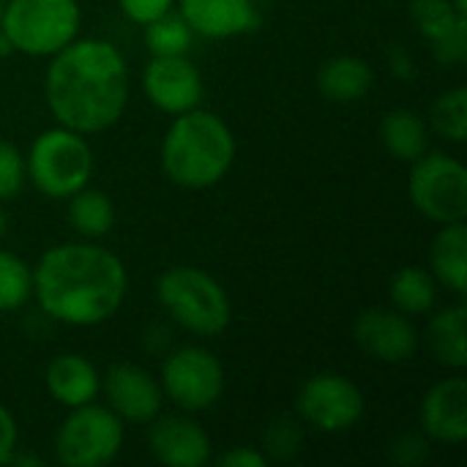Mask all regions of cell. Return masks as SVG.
Instances as JSON below:
<instances>
[{
  "instance_id": "6da1fadb",
  "label": "cell",
  "mask_w": 467,
  "mask_h": 467,
  "mask_svg": "<svg viewBox=\"0 0 467 467\" xmlns=\"http://www.w3.org/2000/svg\"><path fill=\"white\" fill-rule=\"evenodd\" d=\"M44 96L60 126L99 134L115 126L129 101V66L104 38H74L52 55Z\"/></svg>"
},
{
  "instance_id": "7a4b0ae2",
  "label": "cell",
  "mask_w": 467,
  "mask_h": 467,
  "mask_svg": "<svg viewBox=\"0 0 467 467\" xmlns=\"http://www.w3.org/2000/svg\"><path fill=\"white\" fill-rule=\"evenodd\" d=\"M129 274L118 254L96 244H60L33 268V296L41 312L63 326L90 328L118 315Z\"/></svg>"
},
{
  "instance_id": "3957f363",
  "label": "cell",
  "mask_w": 467,
  "mask_h": 467,
  "mask_svg": "<svg viewBox=\"0 0 467 467\" xmlns=\"http://www.w3.org/2000/svg\"><path fill=\"white\" fill-rule=\"evenodd\" d=\"M235 161V137L211 109L175 115L161 140V167L172 183L189 192L216 186Z\"/></svg>"
},
{
  "instance_id": "277c9868",
  "label": "cell",
  "mask_w": 467,
  "mask_h": 467,
  "mask_svg": "<svg viewBox=\"0 0 467 467\" xmlns=\"http://www.w3.org/2000/svg\"><path fill=\"white\" fill-rule=\"evenodd\" d=\"M156 298L178 326L197 337H219L233 320L224 287L194 265L167 268L156 279Z\"/></svg>"
},
{
  "instance_id": "5b68a950",
  "label": "cell",
  "mask_w": 467,
  "mask_h": 467,
  "mask_svg": "<svg viewBox=\"0 0 467 467\" xmlns=\"http://www.w3.org/2000/svg\"><path fill=\"white\" fill-rule=\"evenodd\" d=\"M25 167L41 194L52 200H68L90 183L96 161L85 134L57 123L33 140Z\"/></svg>"
},
{
  "instance_id": "8992f818",
  "label": "cell",
  "mask_w": 467,
  "mask_h": 467,
  "mask_svg": "<svg viewBox=\"0 0 467 467\" xmlns=\"http://www.w3.org/2000/svg\"><path fill=\"white\" fill-rule=\"evenodd\" d=\"M82 11L77 0H8L0 33L14 52L30 57H52L79 33Z\"/></svg>"
},
{
  "instance_id": "52a82bcc",
  "label": "cell",
  "mask_w": 467,
  "mask_h": 467,
  "mask_svg": "<svg viewBox=\"0 0 467 467\" xmlns=\"http://www.w3.org/2000/svg\"><path fill=\"white\" fill-rule=\"evenodd\" d=\"M123 421L101 405H79L63 419L55 435L57 460L66 467L109 465L123 449Z\"/></svg>"
},
{
  "instance_id": "ba28073f",
  "label": "cell",
  "mask_w": 467,
  "mask_h": 467,
  "mask_svg": "<svg viewBox=\"0 0 467 467\" xmlns=\"http://www.w3.org/2000/svg\"><path fill=\"white\" fill-rule=\"evenodd\" d=\"M410 200L419 213L438 224L465 222L467 216V170L449 153H427L413 161Z\"/></svg>"
},
{
  "instance_id": "9c48e42d",
  "label": "cell",
  "mask_w": 467,
  "mask_h": 467,
  "mask_svg": "<svg viewBox=\"0 0 467 467\" xmlns=\"http://www.w3.org/2000/svg\"><path fill=\"white\" fill-rule=\"evenodd\" d=\"M161 391L186 413L208 410L224 391V369L205 348H181L161 367Z\"/></svg>"
},
{
  "instance_id": "30bf717a",
  "label": "cell",
  "mask_w": 467,
  "mask_h": 467,
  "mask_svg": "<svg viewBox=\"0 0 467 467\" xmlns=\"http://www.w3.org/2000/svg\"><path fill=\"white\" fill-rule=\"evenodd\" d=\"M361 389L337 372L312 375L298 391V413L320 432H348L364 416Z\"/></svg>"
},
{
  "instance_id": "8fae6325",
  "label": "cell",
  "mask_w": 467,
  "mask_h": 467,
  "mask_svg": "<svg viewBox=\"0 0 467 467\" xmlns=\"http://www.w3.org/2000/svg\"><path fill=\"white\" fill-rule=\"evenodd\" d=\"M142 88L148 101L167 115L194 109L205 90L200 68L186 55H153L145 66Z\"/></svg>"
},
{
  "instance_id": "7c38bea8",
  "label": "cell",
  "mask_w": 467,
  "mask_h": 467,
  "mask_svg": "<svg viewBox=\"0 0 467 467\" xmlns=\"http://www.w3.org/2000/svg\"><path fill=\"white\" fill-rule=\"evenodd\" d=\"M353 337L369 358L383 364H405L419 350V331L400 309L372 306L361 312L353 326Z\"/></svg>"
},
{
  "instance_id": "4fadbf2b",
  "label": "cell",
  "mask_w": 467,
  "mask_h": 467,
  "mask_svg": "<svg viewBox=\"0 0 467 467\" xmlns=\"http://www.w3.org/2000/svg\"><path fill=\"white\" fill-rule=\"evenodd\" d=\"M109 410L129 424H150L161 413V386L134 364H112L101 380Z\"/></svg>"
},
{
  "instance_id": "5bb4252c",
  "label": "cell",
  "mask_w": 467,
  "mask_h": 467,
  "mask_svg": "<svg viewBox=\"0 0 467 467\" xmlns=\"http://www.w3.org/2000/svg\"><path fill=\"white\" fill-rule=\"evenodd\" d=\"M150 454L167 467H202L211 460V435L189 416H156L148 435Z\"/></svg>"
},
{
  "instance_id": "9a60e30c",
  "label": "cell",
  "mask_w": 467,
  "mask_h": 467,
  "mask_svg": "<svg viewBox=\"0 0 467 467\" xmlns=\"http://www.w3.org/2000/svg\"><path fill=\"white\" fill-rule=\"evenodd\" d=\"M421 427L424 432L449 446H460L467 438V380L454 375L435 383L421 400Z\"/></svg>"
},
{
  "instance_id": "2e32d148",
  "label": "cell",
  "mask_w": 467,
  "mask_h": 467,
  "mask_svg": "<svg viewBox=\"0 0 467 467\" xmlns=\"http://www.w3.org/2000/svg\"><path fill=\"white\" fill-rule=\"evenodd\" d=\"M181 16L205 38H235L252 33L260 25V14L252 0H178Z\"/></svg>"
},
{
  "instance_id": "e0dca14e",
  "label": "cell",
  "mask_w": 467,
  "mask_h": 467,
  "mask_svg": "<svg viewBox=\"0 0 467 467\" xmlns=\"http://www.w3.org/2000/svg\"><path fill=\"white\" fill-rule=\"evenodd\" d=\"M47 391L55 402L63 408H79L96 400L101 391V375L99 369L79 353H63L49 361L44 375Z\"/></svg>"
},
{
  "instance_id": "ac0fdd59",
  "label": "cell",
  "mask_w": 467,
  "mask_h": 467,
  "mask_svg": "<svg viewBox=\"0 0 467 467\" xmlns=\"http://www.w3.org/2000/svg\"><path fill=\"white\" fill-rule=\"evenodd\" d=\"M432 276L454 296L467 290V227L465 222H449L438 230L432 241Z\"/></svg>"
},
{
  "instance_id": "d6986e66",
  "label": "cell",
  "mask_w": 467,
  "mask_h": 467,
  "mask_svg": "<svg viewBox=\"0 0 467 467\" xmlns=\"http://www.w3.org/2000/svg\"><path fill=\"white\" fill-rule=\"evenodd\" d=\"M372 82H375L372 66L353 55H337L326 60L317 74L320 93L337 104H350V101L364 99L372 90Z\"/></svg>"
},
{
  "instance_id": "ffe728a7",
  "label": "cell",
  "mask_w": 467,
  "mask_h": 467,
  "mask_svg": "<svg viewBox=\"0 0 467 467\" xmlns=\"http://www.w3.org/2000/svg\"><path fill=\"white\" fill-rule=\"evenodd\" d=\"M467 309L462 304L441 309L427 328V345L432 356L451 369H465L467 364Z\"/></svg>"
},
{
  "instance_id": "44dd1931",
  "label": "cell",
  "mask_w": 467,
  "mask_h": 467,
  "mask_svg": "<svg viewBox=\"0 0 467 467\" xmlns=\"http://www.w3.org/2000/svg\"><path fill=\"white\" fill-rule=\"evenodd\" d=\"M380 140H383L386 150L400 161H416L419 156H424V150L430 145L424 118L408 107H397V109L386 112V118L380 123Z\"/></svg>"
},
{
  "instance_id": "7402d4cb",
  "label": "cell",
  "mask_w": 467,
  "mask_h": 467,
  "mask_svg": "<svg viewBox=\"0 0 467 467\" xmlns=\"http://www.w3.org/2000/svg\"><path fill=\"white\" fill-rule=\"evenodd\" d=\"M389 296H391L394 309H400L402 315H408V317L410 315H427L435 309L438 282L430 271H424L419 265H408V268L394 274Z\"/></svg>"
},
{
  "instance_id": "603a6c76",
  "label": "cell",
  "mask_w": 467,
  "mask_h": 467,
  "mask_svg": "<svg viewBox=\"0 0 467 467\" xmlns=\"http://www.w3.org/2000/svg\"><path fill=\"white\" fill-rule=\"evenodd\" d=\"M68 222L85 238H104L115 224V205L99 189H79L68 197Z\"/></svg>"
},
{
  "instance_id": "cb8c5ba5",
  "label": "cell",
  "mask_w": 467,
  "mask_h": 467,
  "mask_svg": "<svg viewBox=\"0 0 467 467\" xmlns=\"http://www.w3.org/2000/svg\"><path fill=\"white\" fill-rule=\"evenodd\" d=\"M192 38L194 33L181 14L167 11L145 25V47L150 49V55H186Z\"/></svg>"
},
{
  "instance_id": "d4e9b609",
  "label": "cell",
  "mask_w": 467,
  "mask_h": 467,
  "mask_svg": "<svg viewBox=\"0 0 467 467\" xmlns=\"http://www.w3.org/2000/svg\"><path fill=\"white\" fill-rule=\"evenodd\" d=\"M33 296V271L30 265L0 249V312H14L25 306Z\"/></svg>"
},
{
  "instance_id": "484cf974",
  "label": "cell",
  "mask_w": 467,
  "mask_h": 467,
  "mask_svg": "<svg viewBox=\"0 0 467 467\" xmlns=\"http://www.w3.org/2000/svg\"><path fill=\"white\" fill-rule=\"evenodd\" d=\"M410 19L430 44L467 22V16L454 11L451 0H410Z\"/></svg>"
},
{
  "instance_id": "4316f807",
  "label": "cell",
  "mask_w": 467,
  "mask_h": 467,
  "mask_svg": "<svg viewBox=\"0 0 467 467\" xmlns=\"http://www.w3.org/2000/svg\"><path fill=\"white\" fill-rule=\"evenodd\" d=\"M432 123L435 131L451 142H465L467 140V88L457 85L446 93L438 96L432 104Z\"/></svg>"
},
{
  "instance_id": "83f0119b",
  "label": "cell",
  "mask_w": 467,
  "mask_h": 467,
  "mask_svg": "<svg viewBox=\"0 0 467 467\" xmlns=\"http://www.w3.org/2000/svg\"><path fill=\"white\" fill-rule=\"evenodd\" d=\"M27 178L25 156L8 140H0V200H11L22 192Z\"/></svg>"
},
{
  "instance_id": "f1b7e54d",
  "label": "cell",
  "mask_w": 467,
  "mask_h": 467,
  "mask_svg": "<svg viewBox=\"0 0 467 467\" xmlns=\"http://www.w3.org/2000/svg\"><path fill=\"white\" fill-rule=\"evenodd\" d=\"M301 449V430L282 419V421H274L268 430H265V451L268 457H276V460H290L296 457Z\"/></svg>"
},
{
  "instance_id": "f546056e",
  "label": "cell",
  "mask_w": 467,
  "mask_h": 467,
  "mask_svg": "<svg viewBox=\"0 0 467 467\" xmlns=\"http://www.w3.org/2000/svg\"><path fill=\"white\" fill-rule=\"evenodd\" d=\"M432 55L438 63L446 66H460L467 60V22L460 27H454L451 33H446L443 38L432 41Z\"/></svg>"
},
{
  "instance_id": "4dcf8cb0",
  "label": "cell",
  "mask_w": 467,
  "mask_h": 467,
  "mask_svg": "<svg viewBox=\"0 0 467 467\" xmlns=\"http://www.w3.org/2000/svg\"><path fill=\"white\" fill-rule=\"evenodd\" d=\"M430 457V443L421 435H402L391 443V460L397 465H421Z\"/></svg>"
},
{
  "instance_id": "1f68e13d",
  "label": "cell",
  "mask_w": 467,
  "mask_h": 467,
  "mask_svg": "<svg viewBox=\"0 0 467 467\" xmlns=\"http://www.w3.org/2000/svg\"><path fill=\"white\" fill-rule=\"evenodd\" d=\"M172 3L175 0H118L120 11L137 25H148V22L159 19L161 14H167L172 8Z\"/></svg>"
},
{
  "instance_id": "d6a6232c",
  "label": "cell",
  "mask_w": 467,
  "mask_h": 467,
  "mask_svg": "<svg viewBox=\"0 0 467 467\" xmlns=\"http://www.w3.org/2000/svg\"><path fill=\"white\" fill-rule=\"evenodd\" d=\"M16 441H19L16 421L11 416V410L5 405H0V465H8L11 454L16 451Z\"/></svg>"
},
{
  "instance_id": "836d02e7",
  "label": "cell",
  "mask_w": 467,
  "mask_h": 467,
  "mask_svg": "<svg viewBox=\"0 0 467 467\" xmlns=\"http://www.w3.org/2000/svg\"><path fill=\"white\" fill-rule=\"evenodd\" d=\"M219 465L222 467H265L268 465V457L257 449H249V446H241V449H233L227 451L224 457H219Z\"/></svg>"
},
{
  "instance_id": "e575fe53",
  "label": "cell",
  "mask_w": 467,
  "mask_h": 467,
  "mask_svg": "<svg viewBox=\"0 0 467 467\" xmlns=\"http://www.w3.org/2000/svg\"><path fill=\"white\" fill-rule=\"evenodd\" d=\"M391 71L397 74V77H405V79H410L413 77V60H410V55L405 52V49H394L391 52Z\"/></svg>"
},
{
  "instance_id": "d590c367",
  "label": "cell",
  "mask_w": 467,
  "mask_h": 467,
  "mask_svg": "<svg viewBox=\"0 0 467 467\" xmlns=\"http://www.w3.org/2000/svg\"><path fill=\"white\" fill-rule=\"evenodd\" d=\"M14 52V47H11V41L0 33V57H5V55H11Z\"/></svg>"
},
{
  "instance_id": "8d00e7d4",
  "label": "cell",
  "mask_w": 467,
  "mask_h": 467,
  "mask_svg": "<svg viewBox=\"0 0 467 467\" xmlns=\"http://www.w3.org/2000/svg\"><path fill=\"white\" fill-rule=\"evenodd\" d=\"M5 230H8V213H5V208L0 205V238L5 235Z\"/></svg>"
},
{
  "instance_id": "74e56055",
  "label": "cell",
  "mask_w": 467,
  "mask_h": 467,
  "mask_svg": "<svg viewBox=\"0 0 467 467\" xmlns=\"http://www.w3.org/2000/svg\"><path fill=\"white\" fill-rule=\"evenodd\" d=\"M451 5H454V11H457V14L467 16V3H465V0H451Z\"/></svg>"
},
{
  "instance_id": "f35d334b",
  "label": "cell",
  "mask_w": 467,
  "mask_h": 467,
  "mask_svg": "<svg viewBox=\"0 0 467 467\" xmlns=\"http://www.w3.org/2000/svg\"><path fill=\"white\" fill-rule=\"evenodd\" d=\"M3 8H5V0H0V22H3Z\"/></svg>"
}]
</instances>
